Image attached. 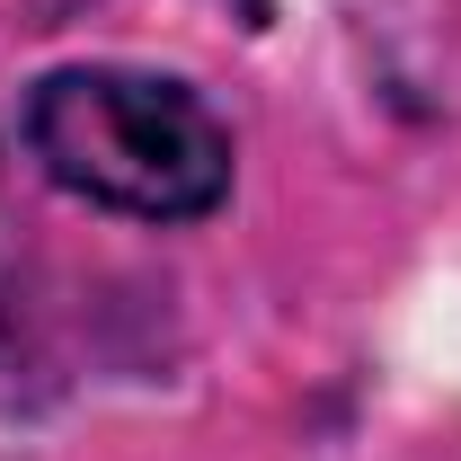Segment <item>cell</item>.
Returning <instances> with one entry per match:
<instances>
[{
	"instance_id": "obj_1",
	"label": "cell",
	"mask_w": 461,
	"mask_h": 461,
	"mask_svg": "<svg viewBox=\"0 0 461 461\" xmlns=\"http://www.w3.org/2000/svg\"><path fill=\"white\" fill-rule=\"evenodd\" d=\"M36 169L133 222H204L230 195V133L186 80L133 62H62L27 89Z\"/></svg>"
}]
</instances>
